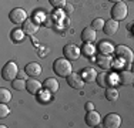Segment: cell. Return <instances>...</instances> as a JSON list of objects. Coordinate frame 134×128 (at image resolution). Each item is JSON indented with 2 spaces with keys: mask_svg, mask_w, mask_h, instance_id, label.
Here are the masks:
<instances>
[{
  "mask_svg": "<svg viewBox=\"0 0 134 128\" xmlns=\"http://www.w3.org/2000/svg\"><path fill=\"white\" fill-rule=\"evenodd\" d=\"M63 54H64V57L67 60L76 61V60L80 59L81 50L79 49V46H76V44H73V43H69V44H66V46L63 47Z\"/></svg>",
  "mask_w": 134,
  "mask_h": 128,
  "instance_id": "5",
  "label": "cell"
},
{
  "mask_svg": "<svg viewBox=\"0 0 134 128\" xmlns=\"http://www.w3.org/2000/svg\"><path fill=\"white\" fill-rule=\"evenodd\" d=\"M106 98L108 101H111V102L119 100V91H117V88L110 87V85H108V87L106 88Z\"/></svg>",
  "mask_w": 134,
  "mask_h": 128,
  "instance_id": "21",
  "label": "cell"
},
{
  "mask_svg": "<svg viewBox=\"0 0 134 128\" xmlns=\"http://www.w3.org/2000/svg\"><path fill=\"white\" fill-rule=\"evenodd\" d=\"M96 61H97V66L103 70H110L111 64H113V60H111V57H108V54H100Z\"/></svg>",
  "mask_w": 134,
  "mask_h": 128,
  "instance_id": "17",
  "label": "cell"
},
{
  "mask_svg": "<svg viewBox=\"0 0 134 128\" xmlns=\"http://www.w3.org/2000/svg\"><path fill=\"white\" fill-rule=\"evenodd\" d=\"M9 114H10V108L7 107V104H4V102H0V117H2V118H6Z\"/></svg>",
  "mask_w": 134,
  "mask_h": 128,
  "instance_id": "27",
  "label": "cell"
},
{
  "mask_svg": "<svg viewBox=\"0 0 134 128\" xmlns=\"http://www.w3.org/2000/svg\"><path fill=\"white\" fill-rule=\"evenodd\" d=\"M81 51H83V54H86V56H93L94 54V47L91 46V43H84Z\"/></svg>",
  "mask_w": 134,
  "mask_h": 128,
  "instance_id": "26",
  "label": "cell"
},
{
  "mask_svg": "<svg viewBox=\"0 0 134 128\" xmlns=\"http://www.w3.org/2000/svg\"><path fill=\"white\" fill-rule=\"evenodd\" d=\"M67 84H69L71 88H74V90H81L83 87H84L86 81H84V78H83L80 74H77V73H71V74L67 77Z\"/></svg>",
  "mask_w": 134,
  "mask_h": 128,
  "instance_id": "8",
  "label": "cell"
},
{
  "mask_svg": "<svg viewBox=\"0 0 134 128\" xmlns=\"http://www.w3.org/2000/svg\"><path fill=\"white\" fill-rule=\"evenodd\" d=\"M19 75V68L17 64L14 61H7L4 64V67L2 68V77L6 81H13L14 78H17Z\"/></svg>",
  "mask_w": 134,
  "mask_h": 128,
  "instance_id": "4",
  "label": "cell"
},
{
  "mask_svg": "<svg viewBox=\"0 0 134 128\" xmlns=\"http://www.w3.org/2000/svg\"><path fill=\"white\" fill-rule=\"evenodd\" d=\"M66 9H67V13H71V11H73V6H71V4H67V3H66L64 10H66Z\"/></svg>",
  "mask_w": 134,
  "mask_h": 128,
  "instance_id": "30",
  "label": "cell"
},
{
  "mask_svg": "<svg viewBox=\"0 0 134 128\" xmlns=\"http://www.w3.org/2000/svg\"><path fill=\"white\" fill-rule=\"evenodd\" d=\"M81 77L84 78V81H96V78H97V73H96L94 68H91V67H86L84 70H83V74Z\"/></svg>",
  "mask_w": 134,
  "mask_h": 128,
  "instance_id": "20",
  "label": "cell"
},
{
  "mask_svg": "<svg viewBox=\"0 0 134 128\" xmlns=\"http://www.w3.org/2000/svg\"><path fill=\"white\" fill-rule=\"evenodd\" d=\"M120 125H121V117L116 113L107 114L103 120V127L106 128H119Z\"/></svg>",
  "mask_w": 134,
  "mask_h": 128,
  "instance_id": "7",
  "label": "cell"
},
{
  "mask_svg": "<svg viewBox=\"0 0 134 128\" xmlns=\"http://www.w3.org/2000/svg\"><path fill=\"white\" fill-rule=\"evenodd\" d=\"M10 100H12V92L7 88H0V102L7 104V102H10Z\"/></svg>",
  "mask_w": 134,
  "mask_h": 128,
  "instance_id": "23",
  "label": "cell"
},
{
  "mask_svg": "<svg viewBox=\"0 0 134 128\" xmlns=\"http://www.w3.org/2000/svg\"><path fill=\"white\" fill-rule=\"evenodd\" d=\"M24 73L29 75V77H37V75H40L41 74V66L39 63H34V61H31V63H29L26 67H24Z\"/></svg>",
  "mask_w": 134,
  "mask_h": 128,
  "instance_id": "14",
  "label": "cell"
},
{
  "mask_svg": "<svg viewBox=\"0 0 134 128\" xmlns=\"http://www.w3.org/2000/svg\"><path fill=\"white\" fill-rule=\"evenodd\" d=\"M84 108H86V111H91V110H94V104L93 102H86Z\"/></svg>",
  "mask_w": 134,
  "mask_h": 128,
  "instance_id": "29",
  "label": "cell"
},
{
  "mask_svg": "<svg viewBox=\"0 0 134 128\" xmlns=\"http://www.w3.org/2000/svg\"><path fill=\"white\" fill-rule=\"evenodd\" d=\"M96 38H97V34H96V30L93 27H84L81 31V40L84 41V43H93L96 41Z\"/></svg>",
  "mask_w": 134,
  "mask_h": 128,
  "instance_id": "15",
  "label": "cell"
},
{
  "mask_svg": "<svg viewBox=\"0 0 134 128\" xmlns=\"http://www.w3.org/2000/svg\"><path fill=\"white\" fill-rule=\"evenodd\" d=\"M9 19L13 24H23L27 20V13L21 7H16L9 13Z\"/></svg>",
  "mask_w": 134,
  "mask_h": 128,
  "instance_id": "6",
  "label": "cell"
},
{
  "mask_svg": "<svg viewBox=\"0 0 134 128\" xmlns=\"http://www.w3.org/2000/svg\"><path fill=\"white\" fill-rule=\"evenodd\" d=\"M114 46L110 43V41H100V44H98V51H100V54H108L110 56L111 53H114Z\"/></svg>",
  "mask_w": 134,
  "mask_h": 128,
  "instance_id": "19",
  "label": "cell"
},
{
  "mask_svg": "<svg viewBox=\"0 0 134 128\" xmlns=\"http://www.w3.org/2000/svg\"><path fill=\"white\" fill-rule=\"evenodd\" d=\"M131 68H133V73H134V61L131 63Z\"/></svg>",
  "mask_w": 134,
  "mask_h": 128,
  "instance_id": "32",
  "label": "cell"
},
{
  "mask_svg": "<svg viewBox=\"0 0 134 128\" xmlns=\"http://www.w3.org/2000/svg\"><path fill=\"white\" fill-rule=\"evenodd\" d=\"M43 88L46 90L49 94H54L56 91H59L60 88V84L59 81H57L56 78H53V77H50V78H46L43 83Z\"/></svg>",
  "mask_w": 134,
  "mask_h": 128,
  "instance_id": "11",
  "label": "cell"
},
{
  "mask_svg": "<svg viewBox=\"0 0 134 128\" xmlns=\"http://www.w3.org/2000/svg\"><path fill=\"white\" fill-rule=\"evenodd\" d=\"M104 23H106V21H104L101 17H98V19H94V20H93V23H91V27H93L96 31H97V30H103V27H104Z\"/></svg>",
  "mask_w": 134,
  "mask_h": 128,
  "instance_id": "25",
  "label": "cell"
},
{
  "mask_svg": "<svg viewBox=\"0 0 134 128\" xmlns=\"http://www.w3.org/2000/svg\"><path fill=\"white\" fill-rule=\"evenodd\" d=\"M111 75H108L107 73H100V74H97V78H96V81H97V84L100 85V87L103 88H107L108 85H110L111 83Z\"/></svg>",
  "mask_w": 134,
  "mask_h": 128,
  "instance_id": "18",
  "label": "cell"
},
{
  "mask_svg": "<svg viewBox=\"0 0 134 128\" xmlns=\"http://www.w3.org/2000/svg\"><path fill=\"white\" fill-rule=\"evenodd\" d=\"M111 3H117V2H120V0H110Z\"/></svg>",
  "mask_w": 134,
  "mask_h": 128,
  "instance_id": "31",
  "label": "cell"
},
{
  "mask_svg": "<svg viewBox=\"0 0 134 128\" xmlns=\"http://www.w3.org/2000/svg\"><path fill=\"white\" fill-rule=\"evenodd\" d=\"M103 31L107 34V36H114V34L119 31V21L114 20V19H110L104 23V27H103Z\"/></svg>",
  "mask_w": 134,
  "mask_h": 128,
  "instance_id": "13",
  "label": "cell"
},
{
  "mask_svg": "<svg viewBox=\"0 0 134 128\" xmlns=\"http://www.w3.org/2000/svg\"><path fill=\"white\" fill-rule=\"evenodd\" d=\"M53 70L54 73H56L59 77H63V78H67L70 74L73 73V67H71V63H70V60H67L66 57L64 59H57L54 60L53 63Z\"/></svg>",
  "mask_w": 134,
  "mask_h": 128,
  "instance_id": "1",
  "label": "cell"
},
{
  "mask_svg": "<svg viewBox=\"0 0 134 128\" xmlns=\"http://www.w3.org/2000/svg\"><path fill=\"white\" fill-rule=\"evenodd\" d=\"M49 3L53 6V7L60 9V7H64L67 2H66V0H49Z\"/></svg>",
  "mask_w": 134,
  "mask_h": 128,
  "instance_id": "28",
  "label": "cell"
},
{
  "mask_svg": "<svg viewBox=\"0 0 134 128\" xmlns=\"http://www.w3.org/2000/svg\"><path fill=\"white\" fill-rule=\"evenodd\" d=\"M114 54H116V57L120 61H123L126 64H131L134 61V53L131 51V49H129L127 46H123V44L116 47Z\"/></svg>",
  "mask_w": 134,
  "mask_h": 128,
  "instance_id": "2",
  "label": "cell"
},
{
  "mask_svg": "<svg viewBox=\"0 0 134 128\" xmlns=\"http://www.w3.org/2000/svg\"><path fill=\"white\" fill-rule=\"evenodd\" d=\"M26 83L27 81H24L23 78H14L13 81H12V87H13L14 90H17V91H21V90H24L26 88Z\"/></svg>",
  "mask_w": 134,
  "mask_h": 128,
  "instance_id": "22",
  "label": "cell"
},
{
  "mask_svg": "<svg viewBox=\"0 0 134 128\" xmlns=\"http://www.w3.org/2000/svg\"><path fill=\"white\" fill-rule=\"evenodd\" d=\"M127 2H134V0H127Z\"/></svg>",
  "mask_w": 134,
  "mask_h": 128,
  "instance_id": "33",
  "label": "cell"
},
{
  "mask_svg": "<svg viewBox=\"0 0 134 128\" xmlns=\"http://www.w3.org/2000/svg\"><path fill=\"white\" fill-rule=\"evenodd\" d=\"M21 28H23V31L27 36H33V34H36L37 30H39V24L34 20H31V19H27V20L21 24Z\"/></svg>",
  "mask_w": 134,
  "mask_h": 128,
  "instance_id": "10",
  "label": "cell"
},
{
  "mask_svg": "<svg viewBox=\"0 0 134 128\" xmlns=\"http://www.w3.org/2000/svg\"><path fill=\"white\" fill-rule=\"evenodd\" d=\"M119 81L123 85H131L134 84V73L130 70H124L119 73Z\"/></svg>",
  "mask_w": 134,
  "mask_h": 128,
  "instance_id": "12",
  "label": "cell"
},
{
  "mask_svg": "<svg viewBox=\"0 0 134 128\" xmlns=\"http://www.w3.org/2000/svg\"><path fill=\"white\" fill-rule=\"evenodd\" d=\"M41 87H43V84L39 80H33V77L30 80H27V83H26V91L30 92V94H37Z\"/></svg>",
  "mask_w": 134,
  "mask_h": 128,
  "instance_id": "16",
  "label": "cell"
},
{
  "mask_svg": "<svg viewBox=\"0 0 134 128\" xmlns=\"http://www.w3.org/2000/svg\"><path fill=\"white\" fill-rule=\"evenodd\" d=\"M111 19H114V20L117 21H121L124 20V19L127 17V14H129V9H127V4L124 2H117L114 3V6L111 7Z\"/></svg>",
  "mask_w": 134,
  "mask_h": 128,
  "instance_id": "3",
  "label": "cell"
},
{
  "mask_svg": "<svg viewBox=\"0 0 134 128\" xmlns=\"http://www.w3.org/2000/svg\"><path fill=\"white\" fill-rule=\"evenodd\" d=\"M84 121L88 127H97L98 124L101 123V117L97 111L91 110V111H87V114H86V117H84Z\"/></svg>",
  "mask_w": 134,
  "mask_h": 128,
  "instance_id": "9",
  "label": "cell"
},
{
  "mask_svg": "<svg viewBox=\"0 0 134 128\" xmlns=\"http://www.w3.org/2000/svg\"><path fill=\"white\" fill-rule=\"evenodd\" d=\"M24 36H26V33L23 31V28H21V30H20V28H16V30L12 31V38H13L14 41H17V43L23 40Z\"/></svg>",
  "mask_w": 134,
  "mask_h": 128,
  "instance_id": "24",
  "label": "cell"
}]
</instances>
